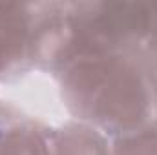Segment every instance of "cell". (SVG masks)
Instances as JSON below:
<instances>
[{
    "label": "cell",
    "instance_id": "6da1fadb",
    "mask_svg": "<svg viewBox=\"0 0 157 155\" xmlns=\"http://www.w3.org/2000/svg\"><path fill=\"white\" fill-rule=\"evenodd\" d=\"M66 117L86 120L110 137L157 117V93L143 51H93L49 73Z\"/></svg>",
    "mask_w": 157,
    "mask_h": 155
},
{
    "label": "cell",
    "instance_id": "7a4b0ae2",
    "mask_svg": "<svg viewBox=\"0 0 157 155\" xmlns=\"http://www.w3.org/2000/svg\"><path fill=\"white\" fill-rule=\"evenodd\" d=\"M39 6L0 2V80L31 68Z\"/></svg>",
    "mask_w": 157,
    "mask_h": 155
},
{
    "label": "cell",
    "instance_id": "3957f363",
    "mask_svg": "<svg viewBox=\"0 0 157 155\" xmlns=\"http://www.w3.org/2000/svg\"><path fill=\"white\" fill-rule=\"evenodd\" d=\"M49 124L0 95V155H49Z\"/></svg>",
    "mask_w": 157,
    "mask_h": 155
},
{
    "label": "cell",
    "instance_id": "277c9868",
    "mask_svg": "<svg viewBox=\"0 0 157 155\" xmlns=\"http://www.w3.org/2000/svg\"><path fill=\"white\" fill-rule=\"evenodd\" d=\"M49 155H112V137L101 128L64 117L49 128Z\"/></svg>",
    "mask_w": 157,
    "mask_h": 155
},
{
    "label": "cell",
    "instance_id": "5b68a950",
    "mask_svg": "<svg viewBox=\"0 0 157 155\" xmlns=\"http://www.w3.org/2000/svg\"><path fill=\"white\" fill-rule=\"evenodd\" d=\"M112 155H157V117L141 128L112 137Z\"/></svg>",
    "mask_w": 157,
    "mask_h": 155
},
{
    "label": "cell",
    "instance_id": "8992f818",
    "mask_svg": "<svg viewBox=\"0 0 157 155\" xmlns=\"http://www.w3.org/2000/svg\"><path fill=\"white\" fill-rule=\"evenodd\" d=\"M143 53L146 55L150 68H152V75H154V82H155V93H157V35L146 44V47L143 49Z\"/></svg>",
    "mask_w": 157,
    "mask_h": 155
}]
</instances>
